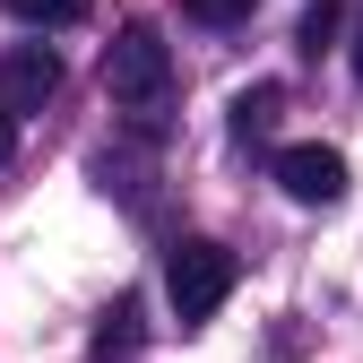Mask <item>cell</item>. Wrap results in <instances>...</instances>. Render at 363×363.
<instances>
[{"mask_svg": "<svg viewBox=\"0 0 363 363\" xmlns=\"http://www.w3.org/2000/svg\"><path fill=\"white\" fill-rule=\"evenodd\" d=\"M277 182L303 208H337L346 199V156L337 147H277Z\"/></svg>", "mask_w": 363, "mask_h": 363, "instance_id": "3", "label": "cell"}, {"mask_svg": "<svg viewBox=\"0 0 363 363\" xmlns=\"http://www.w3.org/2000/svg\"><path fill=\"white\" fill-rule=\"evenodd\" d=\"M329 35H337V0H311L303 9V52H320Z\"/></svg>", "mask_w": 363, "mask_h": 363, "instance_id": "9", "label": "cell"}, {"mask_svg": "<svg viewBox=\"0 0 363 363\" xmlns=\"http://www.w3.org/2000/svg\"><path fill=\"white\" fill-rule=\"evenodd\" d=\"M96 346L113 354V346H139V303H113V320L96 329Z\"/></svg>", "mask_w": 363, "mask_h": 363, "instance_id": "7", "label": "cell"}, {"mask_svg": "<svg viewBox=\"0 0 363 363\" xmlns=\"http://www.w3.org/2000/svg\"><path fill=\"white\" fill-rule=\"evenodd\" d=\"M346 61H354V78H363V26H354V52H346Z\"/></svg>", "mask_w": 363, "mask_h": 363, "instance_id": "11", "label": "cell"}, {"mask_svg": "<svg viewBox=\"0 0 363 363\" xmlns=\"http://www.w3.org/2000/svg\"><path fill=\"white\" fill-rule=\"evenodd\" d=\"M277 104H286L277 86H242V96H234V139H242V147H259L268 130H277Z\"/></svg>", "mask_w": 363, "mask_h": 363, "instance_id": "5", "label": "cell"}, {"mask_svg": "<svg viewBox=\"0 0 363 363\" xmlns=\"http://www.w3.org/2000/svg\"><path fill=\"white\" fill-rule=\"evenodd\" d=\"M182 9H191V18H208V26H242L259 0H182Z\"/></svg>", "mask_w": 363, "mask_h": 363, "instance_id": "8", "label": "cell"}, {"mask_svg": "<svg viewBox=\"0 0 363 363\" xmlns=\"http://www.w3.org/2000/svg\"><path fill=\"white\" fill-rule=\"evenodd\" d=\"M9 18H18V26H78L86 0H9Z\"/></svg>", "mask_w": 363, "mask_h": 363, "instance_id": "6", "label": "cell"}, {"mask_svg": "<svg viewBox=\"0 0 363 363\" xmlns=\"http://www.w3.org/2000/svg\"><path fill=\"white\" fill-rule=\"evenodd\" d=\"M52 86H61L52 43H9V61H0V104H9V113H35Z\"/></svg>", "mask_w": 363, "mask_h": 363, "instance_id": "4", "label": "cell"}, {"mask_svg": "<svg viewBox=\"0 0 363 363\" xmlns=\"http://www.w3.org/2000/svg\"><path fill=\"white\" fill-rule=\"evenodd\" d=\"M104 86H113V104H130L139 121H156L164 96H173V52H164V35H156V26H121V35L104 43Z\"/></svg>", "mask_w": 363, "mask_h": 363, "instance_id": "1", "label": "cell"}, {"mask_svg": "<svg viewBox=\"0 0 363 363\" xmlns=\"http://www.w3.org/2000/svg\"><path fill=\"white\" fill-rule=\"evenodd\" d=\"M9 139H18V121H9V104H0V156H9Z\"/></svg>", "mask_w": 363, "mask_h": 363, "instance_id": "10", "label": "cell"}, {"mask_svg": "<svg viewBox=\"0 0 363 363\" xmlns=\"http://www.w3.org/2000/svg\"><path fill=\"white\" fill-rule=\"evenodd\" d=\"M234 277H242V259L225 251V242H182V251L164 259V303H173V320H182V329L216 320V303L234 294Z\"/></svg>", "mask_w": 363, "mask_h": 363, "instance_id": "2", "label": "cell"}]
</instances>
